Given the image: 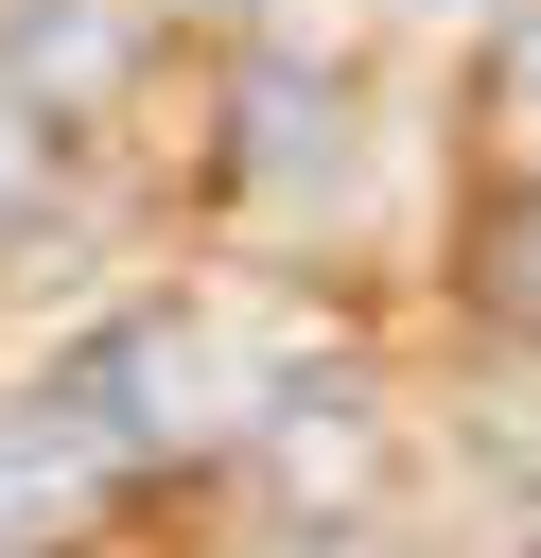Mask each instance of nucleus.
Masks as SVG:
<instances>
[{"instance_id":"obj_1","label":"nucleus","mask_w":541,"mask_h":558,"mask_svg":"<svg viewBox=\"0 0 541 558\" xmlns=\"http://www.w3.org/2000/svg\"><path fill=\"white\" fill-rule=\"evenodd\" d=\"M140 70V0H0V105L17 122H70Z\"/></svg>"},{"instance_id":"obj_2","label":"nucleus","mask_w":541,"mask_h":558,"mask_svg":"<svg viewBox=\"0 0 541 558\" xmlns=\"http://www.w3.org/2000/svg\"><path fill=\"white\" fill-rule=\"evenodd\" d=\"M244 192H262V209L349 192V87H332V70H262V87H244Z\"/></svg>"},{"instance_id":"obj_3","label":"nucleus","mask_w":541,"mask_h":558,"mask_svg":"<svg viewBox=\"0 0 541 558\" xmlns=\"http://www.w3.org/2000/svg\"><path fill=\"white\" fill-rule=\"evenodd\" d=\"M489 296H506V314H541V192H506V209H489Z\"/></svg>"},{"instance_id":"obj_4","label":"nucleus","mask_w":541,"mask_h":558,"mask_svg":"<svg viewBox=\"0 0 541 558\" xmlns=\"http://www.w3.org/2000/svg\"><path fill=\"white\" fill-rule=\"evenodd\" d=\"M489 105H506V122H524V140H541V0H524V17H506V52H489Z\"/></svg>"},{"instance_id":"obj_5","label":"nucleus","mask_w":541,"mask_h":558,"mask_svg":"<svg viewBox=\"0 0 541 558\" xmlns=\"http://www.w3.org/2000/svg\"><path fill=\"white\" fill-rule=\"evenodd\" d=\"M35 174H52V122H17V105H0V227L35 209Z\"/></svg>"},{"instance_id":"obj_6","label":"nucleus","mask_w":541,"mask_h":558,"mask_svg":"<svg viewBox=\"0 0 541 558\" xmlns=\"http://www.w3.org/2000/svg\"><path fill=\"white\" fill-rule=\"evenodd\" d=\"M0 558H35V541H0Z\"/></svg>"}]
</instances>
